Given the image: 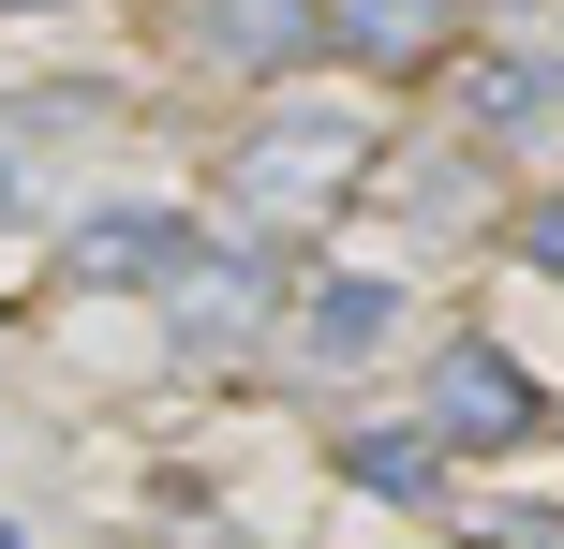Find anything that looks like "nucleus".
Wrapping results in <instances>:
<instances>
[{
  "instance_id": "obj_1",
  "label": "nucleus",
  "mask_w": 564,
  "mask_h": 549,
  "mask_svg": "<svg viewBox=\"0 0 564 549\" xmlns=\"http://www.w3.org/2000/svg\"><path fill=\"white\" fill-rule=\"evenodd\" d=\"M357 164H371V119L297 105V119H268V134L238 149V208H253V223H312V208H341Z\"/></svg>"
},
{
  "instance_id": "obj_2",
  "label": "nucleus",
  "mask_w": 564,
  "mask_h": 549,
  "mask_svg": "<svg viewBox=\"0 0 564 549\" xmlns=\"http://www.w3.org/2000/svg\"><path fill=\"white\" fill-rule=\"evenodd\" d=\"M282 312V267L253 238H194V267L164 283V342L178 356H253V327Z\"/></svg>"
},
{
  "instance_id": "obj_3",
  "label": "nucleus",
  "mask_w": 564,
  "mask_h": 549,
  "mask_svg": "<svg viewBox=\"0 0 564 549\" xmlns=\"http://www.w3.org/2000/svg\"><path fill=\"white\" fill-rule=\"evenodd\" d=\"M431 431L446 446H535V372L506 342H446L431 356Z\"/></svg>"
},
{
  "instance_id": "obj_4",
  "label": "nucleus",
  "mask_w": 564,
  "mask_h": 549,
  "mask_svg": "<svg viewBox=\"0 0 564 549\" xmlns=\"http://www.w3.org/2000/svg\"><path fill=\"white\" fill-rule=\"evenodd\" d=\"M178 45L224 59V75H282V59L327 45V0H194V15H178Z\"/></svg>"
},
{
  "instance_id": "obj_5",
  "label": "nucleus",
  "mask_w": 564,
  "mask_h": 549,
  "mask_svg": "<svg viewBox=\"0 0 564 549\" xmlns=\"http://www.w3.org/2000/svg\"><path fill=\"white\" fill-rule=\"evenodd\" d=\"M178 267H194L178 208H89L75 223V283H178Z\"/></svg>"
},
{
  "instance_id": "obj_6",
  "label": "nucleus",
  "mask_w": 564,
  "mask_h": 549,
  "mask_svg": "<svg viewBox=\"0 0 564 549\" xmlns=\"http://www.w3.org/2000/svg\"><path fill=\"white\" fill-rule=\"evenodd\" d=\"M401 342V297L387 283H312L297 297V372H357V356Z\"/></svg>"
},
{
  "instance_id": "obj_7",
  "label": "nucleus",
  "mask_w": 564,
  "mask_h": 549,
  "mask_svg": "<svg viewBox=\"0 0 564 549\" xmlns=\"http://www.w3.org/2000/svg\"><path fill=\"white\" fill-rule=\"evenodd\" d=\"M327 45L371 75H416V59H446V0H327Z\"/></svg>"
},
{
  "instance_id": "obj_8",
  "label": "nucleus",
  "mask_w": 564,
  "mask_h": 549,
  "mask_svg": "<svg viewBox=\"0 0 564 549\" xmlns=\"http://www.w3.org/2000/svg\"><path fill=\"white\" fill-rule=\"evenodd\" d=\"M460 119H476V134L490 149H506V134H535V119H550V59H520V45H490V59H460Z\"/></svg>"
},
{
  "instance_id": "obj_9",
  "label": "nucleus",
  "mask_w": 564,
  "mask_h": 549,
  "mask_svg": "<svg viewBox=\"0 0 564 549\" xmlns=\"http://www.w3.org/2000/svg\"><path fill=\"white\" fill-rule=\"evenodd\" d=\"M341 475L387 491V505H416L431 475H446V431H431V416H416V431H357V446H341Z\"/></svg>"
},
{
  "instance_id": "obj_10",
  "label": "nucleus",
  "mask_w": 564,
  "mask_h": 549,
  "mask_svg": "<svg viewBox=\"0 0 564 549\" xmlns=\"http://www.w3.org/2000/svg\"><path fill=\"white\" fill-rule=\"evenodd\" d=\"M520 238H535V267L564 283V194H550V208H535V223H520Z\"/></svg>"
},
{
  "instance_id": "obj_11",
  "label": "nucleus",
  "mask_w": 564,
  "mask_h": 549,
  "mask_svg": "<svg viewBox=\"0 0 564 549\" xmlns=\"http://www.w3.org/2000/svg\"><path fill=\"white\" fill-rule=\"evenodd\" d=\"M0 15H59V0H0Z\"/></svg>"
},
{
  "instance_id": "obj_12",
  "label": "nucleus",
  "mask_w": 564,
  "mask_h": 549,
  "mask_svg": "<svg viewBox=\"0 0 564 549\" xmlns=\"http://www.w3.org/2000/svg\"><path fill=\"white\" fill-rule=\"evenodd\" d=\"M0 549H30V535H15V520H0Z\"/></svg>"
}]
</instances>
